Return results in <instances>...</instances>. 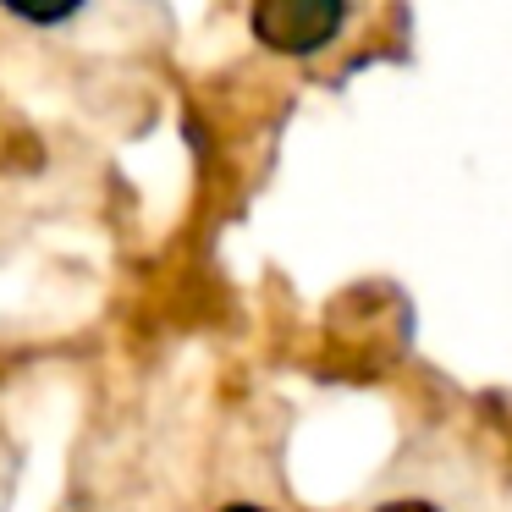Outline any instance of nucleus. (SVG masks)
Wrapping results in <instances>:
<instances>
[{"label":"nucleus","mask_w":512,"mask_h":512,"mask_svg":"<svg viewBox=\"0 0 512 512\" xmlns=\"http://www.w3.org/2000/svg\"><path fill=\"white\" fill-rule=\"evenodd\" d=\"M347 23V0H254L248 28L276 56H320Z\"/></svg>","instance_id":"obj_1"},{"label":"nucleus","mask_w":512,"mask_h":512,"mask_svg":"<svg viewBox=\"0 0 512 512\" xmlns=\"http://www.w3.org/2000/svg\"><path fill=\"white\" fill-rule=\"evenodd\" d=\"M83 6L89 0H0V12H12L28 28H67L83 17Z\"/></svg>","instance_id":"obj_2"},{"label":"nucleus","mask_w":512,"mask_h":512,"mask_svg":"<svg viewBox=\"0 0 512 512\" xmlns=\"http://www.w3.org/2000/svg\"><path fill=\"white\" fill-rule=\"evenodd\" d=\"M380 512H435V507H419V501H391V507H380Z\"/></svg>","instance_id":"obj_3"},{"label":"nucleus","mask_w":512,"mask_h":512,"mask_svg":"<svg viewBox=\"0 0 512 512\" xmlns=\"http://www.w3.org/2000/svg\"><path fill=\"white\" fill-rule=\"evenodd\" d=\"M221 512H265V507H248V501H237V507H221Z\"/></svg>","instance_id":"obj_4"}]
</instances>
